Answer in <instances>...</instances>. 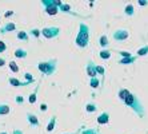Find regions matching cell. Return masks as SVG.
Listing matches in <instances>:
<instances>
[{
    "instance_id": "6da1fadb",
    "label": "cell",
    "mask_w": 148,
    "mask_h": 134,
    "mask_svg": "<svg viewBox=\"0 0 148 134\" xmlns=\"http://www.w3.org/2000/svg\"><path fill=\"white\" fill-rule=\"evenodd\" d=\"M124 103H125L128 107H131L136 115H139L140 118L144 117V107H143L141 102L139 101V98L135 95V94H132V93L128 94V95L125 97V99H124Z\"/></svg>"
},
{
    "instance_id": "7a4b0ae2",
    "label": "cell",
    "mask_w": 148,
    "mask_h": 134,
    "mask_svg": "<svg viewBox=\"0 0 148 134\" xmlns=\"http://www.w3.org/2000/svg\"><path fill=\"white\" fill-rule=\"evenodd\" d=\"M75 43L77 47L86 48L90 43V27L86 23H80L79 26V34L75 39Z\"/></svg>"
},
{
    "instance_id": "3957f363",
    "label": "cell",
    "mask_w": 148,
    "mask_h": 134,
    "mask_svg": "<svg viewBox=\"0 0 148 134\" xmlns=\"http://www.w3.org/2000/svg\"><path fill=\"white\" fill-rule=\"evenodd\" d=\"M38 69L44 75H52L56 71V69H58V60L56 59H49L47 62H39Z\"/></svg>"
},
{
    "instance_id": "277c9868",
    "label": "cell",
    "mask_w": 148,
    "mask_h": 134,
    "mask_svg": "<svg viewBox=\"0 0 148 134\" xmlns=\"http://www.w3.org/2000/svg\"><path fill=\"white\" fill-rule=\"evenodd\" d=\"M41 4L48 15H56L59 12V7L56 6L55 0H41Z\"/></svg>"
},
{
    "instance_id": "5b68a950",
    "label": "cell",
    "mask_w": 148,
    "mask_h": 134,
    "mask_svg": "<svg viewBox=\"0 0 148 134\" xmlns=\"http://www.w3.org/2000/svg\"><path fill=\"white\" fill-rule=\"evenodd\" d=\"M41 31V35L47 39H56L60 35V28L59 27H45Z\"/></svg>"
},
{
    "instance_id": "8992f818",
    "label": "cell",
    "mask_w": 148,
    "mask_h": 134,
    "mask_svg": "<svg viewBox=\"0 0 148 134\" xmlns=\"http://www.w3.org/2000/svg\"><path fill=\"white\" fill-rule=\"evenodd\" d=\"M112 38H114L116 42H124L130 38V32H128V30L120 28V30H116V31L112 34Z\"/></svg>"
},
{
    "instance_id": "52a82bcc",
    "label": "cell",
    "mask_w": 148,
    "mask_h": 134,
    "mask_svg": "<svg viewBox=\"0 0 148 134\" xmlns=\"http://www.w3.org/2000/svg\"><path fill=\"white\" fill-rule=\"evenodd\" d=\"M86 72L87 75H90V78H96L97 72H96V65L92 62V60H88V65L86 66Z\"/></svg>"
},
{
    "instance_id": "ba28073f",
    "label": "cell",
    "mask_w": 148,
    "mask_h": 134,
    "mask_svg": "<svg viewBox=\"0 0 148 134\" xmlns=\"http://www.w3.org/2000/svg\"><path fill=\"white\" fill-rule=\"evenodd\" d=\"M8 83H10L11 86H14V87L28 86V85H31V83H28L27 81H25V82H21V81H19L17 78H8Z\"/></svg>"
},
{
    "instance_id": "9c48e42d",
    "label": "cell",
    "mask_w": 148,
    "mask_h": 134,
    "mask_svg": "<svg viewBox=\"0 0 148 134\" xmlns=\"http://www.w3.org/2000/svg\"><path fill=\"white\" fill-rule=\"evenodd\" d=\"M96 121H97V124H100V125H107L108 122H110V114H108L107 111H103V113L97 117Z\"/></svg>"
},
{
    "instance_id": "30bf717a",
    "label": "cell",
    "mask_w": 148,
    "mask_h": 134,
    "mask_svg": "<svg viewBox=\"0 0 148 134\" xmlns=\"http://www.w3.org/2000/svg\"><path fill=\"white\" fill-rule=\"evenodd\" d=\"M59 11H63V12L69 14V15H73V16H79L76 12H73V11L71 10V6H69V4H66V3H62L60 6H59Z\"/></svg>"
},
{
    "instance_id": "8fae6325",
    "label": "cell",
    "mask_w": 148,
    "mask_h": 134,
    "mask_svg": "<svg viewBox=\"0 0 148 134\" xmlns=\"http://www.w3.org/2000/svg\"><path fill=\"white\" fill-rule=\"evenodd\" d=\"M15 30H16V26L14 23H5L3 27L0 28V34H7V32L15 31Z\"/></svg>"
},
{
    "instance_id": "7c38bea8",
    "label": "cell",
    "mask_w": 148,
    "mask_h": 134,
    "mask_svg": "<svg viewBox=\"0 0 148 134\" xmlns=\"http://www.w3.org/2000/svg\"><path fill=\"white\" fill-rule=\"evenodd\" d=\"M27 119H28V124L32 125V126L38 127L39 126V119L35 114H31V113H27Z\"/></svg>"
},
{
    "instance_id": "4fadbf2b",
    "label": "cell",
    "mask_w": 148,
    "mask_h": 134,
    "mask_svg": "<svg viewBox=\"0 0 148 134\" xmlns=\"http://www.w3.org/2000/svg\"><path fill=\"white\" fill-rule=\"evenodd\" d=\"M99 44L103 47V50H107V47L110 46V39L107 35H101L99 38Z\"/></svg>"
},
{
    "instance_id": "5bb4252c",
    "label": "cell",
    "mask_w": 148,
    "mask_h": 134,
    "mask_svg": "<svg viewBox=\"0 0 148 134\" xmlns=\"http://www.w3.org/2000/svg\"><path fill=\"white\" fill-rule=\"evenodd\" d=\"M136 59H138V56H130V58H121L120 60H119V63L120 65H132V63L136 62Z\"/></svg>"
},
{
    "instance_id": "9a60e30c",
    "label": "cell",
    "mask_w": 148,
    "mask_h": 134,
    "mask_svg": "<svg viewBox=\"0 0 148 134\" xmlns=\"http://www.w3.org/2000/svg\"><path fill=\"white\" fill-rule=\"evenodd\" d=\"M27 50H24V48H17V50H15V56L19 59H25L27 58Z\"/></svg>"
},
{
    "instance_id": "2e32d148",
    "label": "cell",
    "mask_w": 148,
    "mask_h": 134,
    "mask_svg": "<svg viewBox=\"0 0 148 134\" xmlns=\"http://www.w3.org/2000/svg\"><path fill=\"white\" fill-rule=\"evenodd\" d=\"M124 14L128 15V16H134V14H135V8H134V6H132L131 3L127 4V6L124 7Z\"/></svg>"
},
{
    "instance_id": "e0dca14e",
    "label": "cell",
    "mask_w": 148,
    "mask_h": 134,
    "mask_svg": "<svg viewBox=\"0 0 148 134\" xmlns=\"http://www.w3.org/2000/svg\"><path fill=\"white\" fill-rule=\"evenodd\" d=\"M11 111V107L7 103H0V115H5Z\"/></svg>"
},
{
    "instance_id": "ac0fdd59",
    "label": "cell",
    "mask_w": 148,
    "mask_h": 134,
    "mask_svg": "<svg viewBox=\"0 0 148 134\" xmlns=\"http://www.w3.org/2000/svg\"><path fill=\"white\" fill-rule=\"evenodd\" d=\"M16 36H17V39H19V40H23V42H28V40H29L28 32H25V31H19L16 34Z\"/></svg>"
},
{
    "instance_id": "d6986e66",
    "label": "cell",
    "mask_w": 148,
    "mask_h": 134,
    "mask_svg": "<svg viewBox=\"0 0 148 134\" xmlns=\"http://www.w3.org/2000/svg\"><path fill=\"white\" fill-rule=\"evenodd\" d=\"M97 109H99L97 105H95V103H92V102H90V103H87L86 105V111L87 113H95Z\"/></svg>"
},
{
    "instance_id": "ffe728a7",
    "label": "cell",
    "mask_w": 148,
    "mask_h": 134,
    "mask_svg": "<svg viewBox=\"0 0 148 134\" xmlns=\"http://www.w3.org/2000/svg\"><path fill=\"white\" fill-rule=\"evenodd\" d=\"M56 127V117H51V119H49V124L47 125V131L48 133H51L53 129Z\"/></svg>"
},
{
    "instance_id": "44dd1931",
    "label": "cell",
    "mask_w": 148,
    "mask_h": 134,
    "mask_svg": "<svg viewBox=\"0 0 148 134\" xmlns=\"http://www.w3.org/2000/svg\"><path fill=\"white\" fill-rule=\"evenodd\" d=\"M145 55H148V44L143 46V47L139 48L136 51V56H145Z\"/></svg>"
},
{
    "instance_id": "7402d4cb",
    "label": "cell",
    "mask_w": 148,
    "mask_h": 134,
    "mask_svg": "<svg viewBox=\"0 0 148 134\" xmlns=\"http://www.w3.org/2000/svg\"><path fill=\"white\" fill-rule=\"evenodd\" d=\"M38 91H39V87H36L34 93H32L31 95L28 97V102L31 103V105H34V103L36 102V98H38Z\"/></svg>"
},
{
    "instance_id": "603a6c76",
    "label": "cell",
    "mask_w": 148,
    "mask_h": 134,
    "mask_svg": "<svg viewBox=\"0 0 148 134\" xmlns=\"http://www.w3.org/2000/svg\"><path fill=\"white\" fill-rule=\"evenodd\" d=\"M99 56H100L101 59H104V60L110 59V58H111V52H110V50H101V51L99 52Z\"/></svg>"
},
{
    "instance_id": "cb8c5ba5",
    "label": "cell",
    "mask_w": 148,
    "mask_h": 134,
    "mask_svg": "<svg viewBox=\"0 0 148 134\" xmlns=\"http://www.w3.org/2000/svg\"><path fill=\"white\" fill-rule=\"evenodd\" d=\"M90 85H91V87H92V89H97V87L100 86V81L97 79V76H96V78H91Z\"/></svg>"
},
{
    "instance_id": "d4e9b609",
    "label": "cell",
    "mask_w": 148,
    "mask_h": 134,
    "mask_svg": "<svg viewBox=\"0 0 148 134\" xmlns=\"http://www.w3.org/2000/svg\"><path fill=\"white\" fill-rule=\"evenodd\" d=\"M128 94H130V91H128L127 89H121L120 91H119V94H117V97H119L121 101H124V99H125V97H127Z\"/></svg>"
},
{
    "instance_id": "484cf974",
    "label": "cell",
    "mask_w": 148,
    "mask_h": 134,
    "mask_svg": "<svg viewBox=\"0 0 148 134\" xmlns=\"http://www.w3.org/2000/svg\"><path fill=\"white\" fill-rule=\"evenodd\" d=\"M8 66H10V70L14 72H19V66L16 65V62H14V60H11L10 63H8Z\"/></svg>"
},
{
    "instance_id": "4316f807",
    "label": "cell",
    "mask_w": 148,
    "mask_h": 134,
    "mask_svg": "<svg viewBox=\"0 0 148 134\" xmlns=\"http://www.w3.org/2000/svg\"><path fill=\"white\" fill-rule=\"evenodd\" d=\"M29 34L32 35V36H35V38H39L41 35V31L39 30V28H32L31 31H29Z\"/></svg>"
},
{
    "instance_id": "83f0119b",
    "label": "cell",
    "mask_w": 148,
    "mask_h": 134,
    "mask_svg": "<svg viewBox=\"0 0 148 134\" xmlns=\"http://www.w3.org/2000/svg\"><path fill=\"white\" fill-rule=\"evenodd\" d=\"M96 72H97V75H101V78L104 79V67L103 66H96Z\"/></svg>"
},
{
    "instance_id": "f1b7e54d",
    "label": "cell",
    "mask_w": 148,
    "mask_h": 134,
    "mask_svg": "<svg viewBox=\"0 0 148 134\" xmlns=\"http://www.w3.org/2000/svg\"><path fill=\"white\" fill-rule=\"evenodd\" d=\"M82 134H100L99 131H96L95 129H86V130H83Z\"/></svg>"
},
{
    "instance_id": "f546056e",
    "label": "cell",
    "mask_w": 148,
    "mask_h": 134,
    "mask_svg": "<svg viewBox=\"0 0 148 134\" xmlns=\"http://www.w3.org/2000/svg\"><path fill=\"white\" fill-rule=\"evenodd\" d=\"M117 54H120L123 58H130V56H132V54L130 51H119Z\"/></svg>"
},
{
    "instance_id": "4dcf8cb0",
    "label": "cell",
    "mask_w": 148,
    "mask_h": 134,
    "mask_svg": "<svg viewBox=\"0 0 148 134\" xmlns=\"http://www.w3.org/2000/svg\"><path fill=\"white\" fill-rule=\"evenodd\" d=\"M5 48H7V46H5V43H4L3 40H0V54H1V52H4V51H5Z\"/></svg>"
},
{
    "instance_id": "1f68e13d",
    "label": "cell",
    "mask_w": 148,
    "mask_h": 134,
    "mask_svg": "<svg viewBox=\"0 0 148 134\" xmlns=\"http://www.w3.org/2000/svg\"><path fill=\"white\" fill-rule=\"evenodd\" d=\"M138 4L139 6H143V7L148 6V0H138Z\"/></svg>"
},
{
    "instance_id": "d6a6232c",
    "label": "cell",
    "mask_w": 148,
    "mask_h": 134,
    "mask_svg": "<svg viewBox=\"0 0 148 134\" xmlns=\"http://www.w3.org/2000/svg\"><path fill=\"white\" fill-rule=\"evenodd\" d=\"M39 109H40V111H47V105H45V103H41Z\"/></svg>"
},
{
    "instance_id": "836d02e7",
    "label": "cell",
    "mask_w": 148,
    "mask_h": 134,
    "mask_svg": "<svg viewBox=\"0 0 148 134\" xmlns=\"http://www.w3.org/2000/svg\"><path fill=\"white\" fill-rule=\"evenodd\" d=\"M16 102L17 103H23V97H21V95H17L16 97Z\"/></svg>"
},
{
    "instance_id": "e575fe53",
    "label": "cell",
    "mask_w": 148,
    "mask_h": 134,
    "mask_svg": "<svg viewBox=\"0 0 148 134\" xmlns=\"http://www.w3.org/2000/svg\"><path fill=\"white\" fill-rule=\"evenodd\" d=\"M4 65H5V59H4V58H0V67H3Z\"/></svg>"
},
{
    "instance_id": "d590c367",
    "label": "cell",
    "mask_w": 148,
    "mask_h": 134,
    "mask_svg": "<svg viewBox=\"0 0 148 134\" xmlns=\"http://www.w3.org/2000/svg\"><path fill=\"white\" fill-rule=\"evenodd\" d=\"M14 134H23V133H21V131H19V130H16Z\"/></svg>"
},
{
    "instance_id": "8d00e7d4",
    "label": "cell",
    "mask_w": 148,
    "mask_h": 134,
    "mask_svg": "<svg viewBox=\"0 0 148 134\" xmlns=\"http://www.w3.org/2000/svg\"><path fill=\"white\" fill-rule=\"evenodd\" d=\"M69 134H79V131H76V133H69Z\"/></svg>"
},
{
    "instance_id": "74e56055",
    "label": "cell",
    "mask_w": 148,
    "mask_h": 134,
    "mask_svg": "<svg viewBox=\"0 0 148 134\" xmlns=\"http://www.w3.org/2000/svg\"><path fill=\"white\" fill-rule=\"evenodd\" d=\"M0 134H8V133H0Z\"/></svg>"
}]
</instances>
